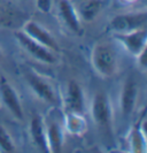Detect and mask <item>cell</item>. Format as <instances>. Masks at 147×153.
Returning <instances> with one entry per match:
<instances>
[{
    "label": "cell",
    "mask_w": 147,
    "mask_h": 153,
    "mask_svg": "<svg viewBox=\"0 0 147 153\" xmlns=\"http://www.w3.org/2000/svg\"><path fill=\"white\" fill-rule=\"evenodd\" d=\"M91 65L95 73L103 78H110L117 73L118 59L115 50L107 43H98L91 51Z\"/></svg>",
    "instance_id": "6da1fadb"
},
{
    "label": "cell",
    "mask_w": 147,
    "mask_h": 153,
    "mask_svg": "<svg viewBox=\"0 0 147 153\" xmlns=\"http://www.w3.org/2000/svg\"><path fill=\"white\" fill-rule=\"evenodd\" d=\"M24 76H25V81L31 89V91L33 92V94L37 98H39L44 102L52 104V105L58 102L56 91H55L52 82L48 78L41 76L40 74H38L37 71H35L32 69L27 70Z\"/></svg>",
    "instance_id": "7a4b0ae2"
},
{
    "label": "cell",
    "mask_w": 147,
    "mask_h": 153,
    "mask_svg": "<svg viewBox=\"0 0 147 153\" xmlns=\"http://www.w3.org/2000/svg\"><path fill=\"white\" fill-rule=\"evenodd\" d=\"M14 38L17 42V44L22 47V50H24L28 54H30L37 61L45 65H53L56 62L55 52L48 50L47 47L30 38L22 30H16L14 32Z\"/></svg>",
    "instance_id": "3957f363"
},
{
    "label": "cell",
    "mask_w": 147,
    "mask_h": 153,
    "mask_svg": "<svg viewBox=\"0 0 147 153\" xmlns=\"http://www.w3.org/2000/svg\"><path fill=\"white\" fill-rule=\"evenodd\" d=\"M147 24V12L125 13L114 16L108 24V29L112 33H124L145 28Z\"/></svg>",
    "instance_id": "277c9868"
},
{
    "label": "cell",
    "mask_w": 147,
    "mask_h": 153,
    "mask_svg": "<svg viewBox=\"0 0 147 153\" xmlns=\"http://www.w3.org/2000/svg\"><path fill=\"white\" fill-rule=\"evenodd\" d=\"M91 116L99 129L108 130L110 128L113 111L108 96L105 92H97L94 94L91 105Z\"/></svg>",
    "instance_id": "5b68a950"
},
{
    "label": "cell",
    "mask_w": 147,
    "mask_h": 153,
    "mask_svg": "<svg viewBox=\"0 0 147 153\" xmlns=\"http://www.w3.org/2000/svg\"><path fill=\"white\" fill-rule=\"evenodd\" d=\"M113 37L125 48L128 53L137 58L144 51H146L147 29L140 28L137 30L124 32V33H113Z\"/></svg>",
    "instance_id": "8992f818"
},
{
    "label": "cell",
    "mask_w": 147,
    "mask_h": 153,
    "mask_svg": "<svg viewBox=\"0 0 147 153\" xmlns=\"http://www.w3.org/2000/svg\"><path fill=\"white\" fill-rule=\"evenodd\" d=\"M85 102V93L81 84L75 79L68 81L63 92V106L66 112L84 114Z\"/></svg>",
    "instance_id": "52a82bcc"
},
{
    "label": "cell",
    "mask_w": 147,
    "mask_h": 153,
    "mask_svg": "<svg viewBox=\"0 0 147 153\" xmlns=\"http://www.w3.org/2000/svg\"><path fill=\"white\" fill-rule=\"evenodd\" d=\"M0 97L4 106L17 120H23V107L15 88L5 77L0 79Z\"/></svg>",
    "instance_id": "ba28073f"
},
{
    "label": "cell",
    "mask_w": 147,
    "mask_h": 153,
    "mask_svg": "<svg viewBox=\"0 0 147 153\" xmlns=\"http://www.w3.org/2000/svg\"><path fill=\"white\" fill-rule=\"evenodd\" d=\"M21 30L25 32L30 38L36 40L37 43L47 47L48 50L53 51L55 53L59 51V44L55 40L54 37L52 36V33L47 29H45L41 24L36 22V21H32V20L27 21L23 24Z\"/></svg>",
    "instance_id": "9c48e42d"
},
{
    "label": "cell",
    "mask_w": 147,
    "mask_h": 153,
    "mask_svg": "<svg viewBox=\"0 0 147 153\" xmlns=\"http://www.w3.org/2000/svg\"><path fill=\"white\" fill-rule=\"evenodd\" d=\"M58 14L63 23V25L72 33H81L82 32V21L78 15V12L75 9L74 5L70 0H58L56 4Z\"/></svg>",
    "instance_id": "30bf717a"
},
{
    "label": "cell",
    "mask_w": 147,
    "mask_h": 153,
    "mask_svg": "<svg viewBox=\"0 0 147 153\" xmlns=\"http://www.w3.org/2000/svg\"><path fill=\"white\" fill-rule=\"evenodd\" d=\"M138 94H139V88H138L137 82L134 81L133 77H128L122 86L121 98H120L121 111L123 115L129 116L133 113L136 105H137Z\"/></svg>",
    "instance_id": "8fae6325"
},
{
    "label": "cell",
    "mask_w": 147,
    "mask_h": 153,
    "mask_svg": "<svg viewBox=\"0 0 147 153\" xmlns=\"http://www.w3.org/2000/svg\"><path fill=\"white\" fill-rule=\"evenodd\" d=\"M145 128H146V115H145V111H144L138 119V122L133 126V128L129 134V143H130V149H131L132 152H146Z\"/></svg>",
    "instance_id": "7c38bea8"
},
{
    "label": "cell",
    "mask_w": 147,
    "mask_h": 153,
    "mask_svg": "<svg viewBox=\"0 0 147 153\" xmlns=\"http://www.w3.org/2000/svg\"><path fill=\"white\" fill-rule=\"evenodd\" d=\"M30 137L40 152H48L46 142V126L41 115L35 114L30 120Z\"/></svg>",
    "instance_id": "4fadbf2b"
},
{
    "label": "cell",
    "mask_w": 147,
    "mask_h": 153,
    "mask_svg": "<svg viewBox=\"0 0 147 153\" xmlns=\"http://www.w3.org/2000/svg\"><path fill=\"white\" fill-rule=\"evenodd\" d=\"M46 126V142L48 152L59 153L63 147V137H64V128L56 120H51L45 122Z\"/></svg>",
    "instance_id": "5bb4252c"
},
{
    "label": "cell",
    "mask_w": 147,
    "mask_h": 153,
    "mask_svg": "<svg viewBox=\"0 0 147 153\" xmlns=\"http://www.w3.org/2000/svg\"><path fill=\"white\" fill-rule=\"evenodd\" d=\"M63 120H64L63 128L70 135L82 136L87 130V122L83 114L75 113V112H66Z\"/></svg>",
    "instance_id": "9a60e30c"
},
{
    "label": "cell",
    "mask_w": 147,
    "mask_h": 153,
    "mask_svg": "<svg viewBox=\"0 0 147 153\" xmlns=\"http://www.w3.org/2000/svg\"><path fill=\"white\" fill-rule=\"evenodd\" d=\"M106 5V0H85L79 6L78 15L85 22H92L102 12Z\"/></svg>",
    "instance_id": "2e32d148"
},
{
    "label": "cell",
    "mask_w": 147,
    "mask_h": 153,
    "mask_svg": "<svg viewBox=\"0 0 147 153\" xmlns=\"http://www.w3.org/2000/svg\"><path fill=\"white\" fill-rule=\"evenodd\" d=\"M16 151V145L7 129L0 123V152L13 153Z\"/></svg>",
    "instance_id": "e0dca14e"
},
{
    "label": "cell",
    "mask_w": 147,
    "mask_h": 153,
    "mask_svg": "<svg viewBox=\"0 0 147 153\" xmlns=\"http://www.w3.org/2000/svg\"><path fill=\"white\" fill-rule=\"evenodd\" d=\"M14 22L12 10L0 2V27H10Z\"/></svg>",
    "instance_id": "ac0fdd59"
},
{
    "label": "cell",
    "mask_w": 147,
    "mask_h": 153,
    "mask_svg": "<svg viewBox=\"0 0 147 153\" xmlns=\"http://www.w3.org/2000/svg\"><path fill=\"white\" fill-rule=\"evenodd\" d=\"M36 7L40 13H49L53 8V0H36Z\"/></svg>",
    "instance_id": "d6986e66"
},
{
    "label": "cell",
    "mask_w": 147,
    "mask_h": 153,
    "mask_svg": "<svg viewBox=\"0 0 147 153\" xmlns=\"http://www.w3.org/2000/svg\"><path fill=\"white\" fill-rule=\"evenodd\" d=\"M4 60V52H2V50H1V47H0V62Z\"/></svg>",
    "instance_id": "ffe728a7"
}]
</instances>
